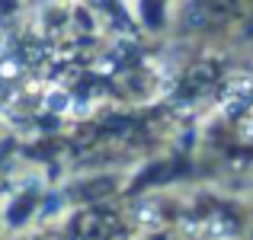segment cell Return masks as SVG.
<instances>
[{"label": "cell", "mask_w": 253, "mask_h": 240, "mask_svg": "<svg viewBox=\"0 0 253 240\" xmlns=\"http://www.w3.org/2000/svg\"><path fill=\"white\" fill-rule=\"evenodd\" d=\"M250 99H253V83H250V80H237V83H234V96H228V109L241 112Z\"/></svg>", "instance_id": "6da1fadb"}, {"label": "cell", "mask_w": 253, "mask_h": 240, "mask_svg": "<svg viewBox=\"0 0 253 240\" xmlns=\"http://www.w3.org/2000/svg\"><path fill=\"white\" fill-rule=\"evenodd\" d=\"M93 3H99V6H112L116 0H93Z\"/></svg>", "instance_id": "7a4b0ae2"}]
</instances>
